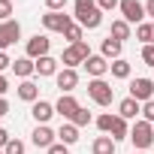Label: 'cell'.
I'll use <instances>...</instances> for the list:
<instances>
[{
  "label": "cell",
  "mask_w": 154,
  "mask_h": 154,
  "mask_svg": "<svg viewBox=\"0 0 154 154\" xmlns=\"http://www.w3.org/2000/svg\"><path fill=\"white\" fill-rule=\"evenodd\" d=\"M130 142H133L139 151L151 148V142H154V127H151L148 121H136L133 130H130Z\"/></svg>",
  "instance_id": "cell-3"
},
{
  "label": "cell",
  "mask_w": 154,
  "mask_h": 154,
  "mask_svg": "<svg viewBox=\"0 0 154 154\" xmlns=\"http://www.w3.org/2000/svg\"><path fill=\"white\" fill-rule=\"evenodd\" d=\"M133 154H145V151H133Z\"/></svg>",
  "instance_id": "cell-41"
},
{
  "label": "cell",
  "mask_w": 154,
  "mask_h": 154,
  "mask_svg": "<svg viewBox=\"0 0 154 154\" xmlns=\"http://www.w3.org/2000/svg\"><path fill=\"white\" fill-rule=\"evenodd\" d=\"M48 48H51V39H48V36H39V33H36V36L27 39V57H30V60H33V57H36V60L45 57Z\"/></svg>",
  "instance_id": "cell-9"
},
{
  "label": "cell",
  "mask_w": 154,
  "mask_h": 154,
  "mask_svg": "<svg viewBox=\"0 0 154 154\" xmlns=\"http://www.w3.org/2000/svg\"><path fill=\"white\" fill-rule=\"evenodd\" d=\"M6 91H9V82H6V75H0V97H3Z\"/></svg>",
  "instance_id": "cell-36"
},
{
  "label": "cell",
  "mask_w": 154,
  "mask_h": 154,
  "mask_svg": "<svg viewBox=\"0 0 154 154\" xmlns=\"http://www.w3.org/2000/svg\"><path fill=\"white\" fill-rule=\"evenodd\" d=\"M94 154H115V139L112 136H100V139H94Z\"/></svg>",
  "instance_id": "cell-22"
},
{
  "label": "cell",
  "mask_w": 154,
  "mask_h": 154,
  "mask_svg": "<svg viewBox=\"0 0 154 154\" xmlns=\"http://www.w3.org/2000/svg\"><path fill=\"white\" fill-rule=\"evenodd\" d=\"M18 36H21V24L18 21H3L0 24V51H6Z\"/></svg>",
  "instance_id": "cell-8"
},
{
  "label": "cell",
  "mask_w": 154,
  "mask_h": 154,
  "mask_svg": "<svg viewBox=\"0 0 154 154\" xmlns=\"http://www.w3.org/2000/svg\"><path fill=\"white\" fill-rule=\"evenodd\" d=\"M54 82H57V88H60L63 94H69L75 85H79V72H75V69H69V66H63V69L54 75Z\"/></svg>",
  "instance_id": "cell-12"
},
{
  "label": "cell",
  "mask_w": 154,
  "mask_h": 154,
  "mask_svg": "<svg viewBox=\"0 0 154 154\" xmlns=\"http://www.w3.org/2000/svg\"><path fill=\"white\" fill-rule=\"evenodd\" d=\"M91 57V48H88V42L82 39V42H72L69 48H63V54H60V60H63V66H75V63H85Z\"/></svg>",
  "instance_id": "cell-4"
},
{
  "label": "cell",
  "mask_w": 154,
  "mask_h": 154,
  "mask_svg": "<svg viewBox=\"0 0 154 154\" xmlns=\"http://www.w3.org/2000/svg\"><path fill=\"white\" fill-rule=\"evenodd\" d=\"M45 6H48V12H60L66 6V0H45Z\"/></svg>",
  "instance_id": "cell-32"
},
{
  "label": "cell",
  "mask_w": 154,
  "mask_h": 154,
  "mask_svg": "<svg viewBox=\"0 0 154 154\" xmlns=\"http://www.w3.org/2000/svg\"><path fill=\"white\" fill-rule=\"evenodd\" d=\"M3 154H24V142L21 139H9L6 148H3Z\"/></svg>",
  "instance_id": "cell-27"
},
{
  "label": "cell",
  "mask_w": 154,
  "mask_h": 154,
  "mask_svg": "<svg viewBox=\"0 0 154 154\" xmlns=\"http://www.w3.org/2000/svg\"><path fill=\"white\" fill-rule=\"evenodd\" d=\"M6 112H9V103H6V100H3V97H0V118H3V115H6Z\"/></svg>",
  "instance_id": "cell-38"
},
{
  "label": "cell",
  "mask_w": 154,
  "mask_h": 154,
  "mask_svg": "<svg viewBox=\"0 0 154 154\" xmlns=\"http://www.w3.org/2000/svg\"><path fill=\"white\" fill-rule=\"evenodd\" d=\"M145 15H151V18H154V0H148V3H145Z\"/></svg>",
  "instance_id": "cell-39"
},
{
  "label": "cell",
  "mask_w": 154,
  "mask_h": 154,
  "mask_svg": "<svg viewBox=\"0 0 154 154\" xmlns=\"http://www.w3.org/2000/svg\"><path fill=\"white\" fill-rule=\"evenodd\" d=\"M36 72H39V75H57V60L48 57V54L39 57V60H36Z\"/></svg>",
  "instance_id": "cell-21"
},
{
  "label": "cell",
  "mask_w": 154,
  "mask_h": 154,
  "mask_svg": "<svg viewBox=\"0 0 154 154\" xmlns=\"http://www.w3.org/2000/svg\"><path fill=\"white\" fill-rule=\"evenodd\" d=\"M63 36L69 39V45H72V42H82V36H85V27H82V24H69V27L63 30Z\"/></svg>",
  "instance_id": "cell-25"
},
{
  "label": "cell",
  "mask_w": 154,
  "mask_h": 154,
  "mask_svg": "<svg viewBox=\"0 0 154 154\" xmlns=\"http://www.w3.org/2000/svg\"><path fill=\"white\" fill-rule=\"evenodd\" d=\"M121 45H124V42L106 36V39H103V57H115V60H118V57H121Z\"/></svg>",
  "instance_id": "cell-23"
},
{
  "label": "cell",
  "mask_w": 154,
  "mask_h": 154,
  "mask_svg": "<svg viewBox=\"0 0 154 154\" xmlns=\"http://www.w3.org/2000/svg\"><path fill=\"white\" fill-rule=\"evenodd\" d=\"M109 69H112V75H115V79H127V75H130V63L127 60H115V63H109Z\"/></svg>",
  "instance_id": "cell-24"
},
{
  "label": "cell",
  "mask_w": 154,
  "mask_h": 154,
  "mask_svg": "<svg viewBox=\"0 0 154 154\" xmlns=\"http://www.w3.org/2000/svg\"><path fill=\"white\" fill-rule=\"evenodd\" d=\"M75 21H79L85 30H94V27H100L103 12H100V6L94 0H75Z\"/></svg>",
  "instance_id": "cell-1"
},
{
  "label": "cell",
  "mask_w": 154,
  "mask_h": 154,
  "mask_svg": "<svg viewBox=\"0 0 154 154\" xmlns=\"http://www.w3.org/2000/svg\"><path fill=\"white\" fill-rule=\"evenodd\" d=\"M151 45H154V30H151Z\"/></svg>",
  "instance_id": "cell-40"
},
{
  "label": "cell",
  "mask_w": 154,
  "mask_h": 154,
  "mask_svg": "<svg viewBox=\"0 0 154 154\" xmlns=\"http://www.w3.org/2000/svg\"><path fill=\"white\" fill-rule=\"evenodd\" d=\"M130 97L139 100V103H148V100L154 97V79H136V82L130 85Z\"/></svg>",
  "instance_id": "cell-7"
},
{
  "label": "cell",
  "mask_w": 154,
  "mask_h": 154,
  "mask_svg": "<svg viewBox=\"0 0 154 154\" xmlns=\"http://www.w3.org/2000/svg\"><path fill=\"white\" fill-rule=\"evenodd\" d=\"M112 39H118V42H124V39H130V24L124 21V18H118V21H112V33H109Z\"/></svg>",
  "instance_id": "cell-20"
},
{
  "label": "cell",
  "mask_w": 154,
  "mask_h": 154,
  "mask_svg": "<svg viewBox=\"0 0 154 154\" xmlns=\"http://www.w3.org/2000/svg\"><path fill=\"white\" fill-rule=\"evenodd\" d=\"M6 66H12V60H9L6 51H0V69H6Z\"/></svg>",
  "instance_id": "cell-35"
},
{
  "label": "cell",
  "mask_w": 154,
  "mask_h": 154,
  "mask_svg": "<svg viewBox=\"0 0 154 154\" xmlns=\"http://www.w3.org/2000/svg\"><path fill=\"white\" fill-rule=\"evenodd\" d=\"M57 136H60L63 145H72V142H79V127H75V124H60Z\"/></svg>",
  "instance_id": "cell-19"
},
{
  "label": "cell",
  "mask_w": 154,
  "mask_h": 154,
  "mask_svg": "<svg viewBox=\"0 0 154 154\" xmlns=\"http://www.w3.org/2000/svg\"><path fill=\"white\" fill-rule=\"evenodd\" d=\"M151 30H154V24H139L136 27V39L145 42V45H151Z\"/></svg>",
  "instance_id": "cell-26"
},
{
  "label": "cell",
  "mask_w": 154,
  "mask_h": 154,
  "mask_svg": "<svg viewBox=\"0 0 154 154\" xmlns=\"http://www.w3.org/2000/svg\"><path fill=\"white\" fill-rule=\"evenodd\" d=\"M85 69H88V75H94V79H103V75L109 72V63H106V57L91 54V57L85 60Z\"/></svg>",
  "instance_id": "cell-13"
},
{
  "label": "cell",
  "mask_w": 154,
  "mask_h": 154,
  "mask_svg": "<svg viewBox=\"0 0 154 154\" xmlns=\"http://www.w3.org/2000/svg\"><path fill=\"white\" fill-rule=\"evenodd\" d=\"M18 97H21L24 103H36V100H39V88H36L33 82H27V79H24V82L18 85Z\"/></svg>",
  "instance_id": "cell-18"
},
{
  "label": "cell",
  "mask_w": 154,
  "mask_h": 154,
  "mask_svg": "<svg viewBox=\"0 0 154 154\" xmlns=\"http://www.w3.org/2000/svg\"><path fill=\"white\" fill-rule=\"evenodd\" d=\"M142 112V106H139V100H133V97H127V100H121L118 103V115L127 121V118H136Z\"/></svg>",
  "instance_id": "cell-16"
},
{
  "label": "cell",
  "mask_w": 154,
  "mask_h": 154,
  "mask_svg": "<svg viewBox=\"0 0 154 154\" xmlns=\"http://www.w3.org/2000/svg\"><path fill=\"white\" fill-rule=\"evenodd\" d=\"M79 109H82V106L75 103V97H72V94H60V100L54 103V112H57V115H63V118H69V121H72V115L79 112Z\"/></svg>",
  "instance_id": "cell-11"
},
{
  "label": "cell",
  "mask_w": 154,
  "mask_h": 154,
  "mask_svg": "<svg viewBox=\"0 0 154 154\" xmlns=\"http://www.w3.org/2000/svg\"><path fill=\"white\" fill-rule=\"evenodd\" d=\"M72 124H75V127H85V124H91V112H88V109H79V112L72 115Z\"/></svg>",
  "instance_id": "cell-28"
},
{
  "label": "cell",
  "mask_w": 154,
  "mask_h": 154,
  "mask_svg": "<svg viewBox=\"0 0 154 154\" xmlns=\"http://www.w3.org/2000/svg\"><path fill=\"white\" fill-rule=\"evenodd\" d=\"M54 136H57V133H51V127L39 124V127L33 130V145H36V148H45V151H48V148L54 145Z\"/></svg>",
  "instance_id": "cell-14"
},
{
  "label": "cell",
  "mask_w": 154,
  "mask_h": 154,
  "mask_svg": "<svg viewBox=\"0 0 154 154\" xmlns=\"http://www.w3.org/2000/svg\"><path fill=\"white\" fill-rule=\"evenodd\" d=\"M9 15H12V0H0V18L9 21Z\"/></svg>",
  "instance_id": "cell-29"
},
{
  "label": "cell",
  "mask_w": 154,
  "mask_h": 154,
  "mask_svg": "<svg viewBox=\"0 0 154 154\" xmlns=\"http://www.w3.org/2000/svg\"><path fill=\"white\" fill-rule=\"evenodd\" d=\"M142 115H145V121H148V124L154 121V100H148V103L142 106Z\"/></svg>",
  "instance_id": "cell-30"
},
{
  "label": "cell",
  "mask_w": 154,
  "mask_h": 154,
  "mask_svg": "<svg viewBox=\"0 0 154 154\" xmlns=\"http://www.w3.org/2000/svg\"><path fill=\"white\" fill-rule=\"evenodd\" d=\"M30 115L36 118V124H45V121L54 115V106H51V103H45V100H36V103H33V109H30Z\"/></svg>",
  "instance_id": "cell-15"
},
{
  "label": "cell",
  "mask_w": 154,
  "mask_h": 154,
  "mask_svg": "<svg viewBox=\"0 0 154 154\" xmlns=\"http://www.w3.org/2000/svg\"><path fill=\"white\" fill-rule=\"evenodd\" d=\"M97 127L103 133H112V139H130V130H127V121L121 115H100L97 118Z\"/></svg>",
  "instance_id": "cell-2"
},
{
  "label": "cell",
  "mask_w": 154,
  "mask_h": 154,
  "mask_svg": "<svg viewBox=\"0 0 154 154\" xmlns=\"http://www.w3.org/2000/svg\"><path fill=\"white\" fill-rule=\"evenodd\" d=\"M88 94H91V100H94L97 106H109V103L115 100V91H112V85H109V82H103V79H94V82H88Z\"/></svg>",
  "instance_id": "cell-5"
},
{
  "label": "cell",
  "mask_w": 154,
  "mask_h": 154,
  "mask_svg": "<svg viewBox=\"0 0 154 154\" xmlns=\"http://www.w3.org/2000/svg\"><path fill=\"white\" fill-rule=\"evenodd\" d=\"M142 60H145L148 66H154V45H145V48H142Z\"/></svg>",
  "instance_id": "cell-31"
},
{
  "label": "cell",
  "mask_w": 154,
  "mask_h": 154,
  "mask_svg": "<svg viewBox=\"0 0 154 154\" xmlns=\"http://www.w3.org/2000/svg\"><path fill=\"white\" fill-rule=\"evenodd\" d=\"M12 72L21 75V79H27L30 72H36V60H30V57H18V60H12Z\"/></svg>",
  "instance_id": "cell-17"
},
{
  "label": "cell",
  "mask_w": 154,
  "mask_h": 154,
  "mask_svg": "<svg viewBox=\"0 0 154 154\" xmlns=\"http://www.w3.org/2000/svg\"><path fill=\"white\" fill-rule=\"evenodd\" d=\"M6 142H9V133H6L3 127H0V148H6Z\"/></svg>",
  "instance_id": "cell-37"
},
{
  "label": "cell",
  "mask_w": 154,
  "mask_h": 154,
  "mask_svg": "<svg viewBox=\"0 0 154 154\" xmlns=\"http://www.w3.org/2000/svg\"><path fill=\"white\" fill-rule=\"evenodd\" d=\"M48 154H69V148H66L63 142H54V145L48 148Z\"/></svg>",
  "instance_id": "cell-33"
},
{
  "label": "cell",
  "mask_w": 154,
  "mask_h": 154,
  "mask_svg": "<svg viewBox=\"0 0 154 154\" xmlns=\"http://www.w3.org/2000/svg\"><path fill=\"white\" fill-rule=\"evenodd\" d=\"M121 12H124L127 24H139L145 18V3H139V0H121Z\"/></svg>",
  "instance_id": "cell-6"
},
{
  "label": "cell",
  "mask_w": 154,
  "mask_h": 154,
  "mask_svg": "<svg viewBox=\"0 0 154 154\" xmlns=\"http://www.w3.org/2000/svg\"><path fill=\"white\" fill-rule=\"evenodd\" d=\"M100 3V9H115V6H121V0H97Z\"/></svg>",
  "instance_id": "cell-34"
},
{
  "label": "cell",
  "mask_w": 154,
  "mask_h": 154,
  "mask_svg": "<svg viewBox=\"0 0 154 154\" xmlns=\"http://www.w3.org/2000/svg\"><path fill=\"white\" fill-rule=\"evenodd\" d=\"M42 24H45V30H57V33H63V30L72 24V18L63 15V12H48V15H42Z\"/></svg>",
  "instance_id": "cell-10"
}]
</instances>
